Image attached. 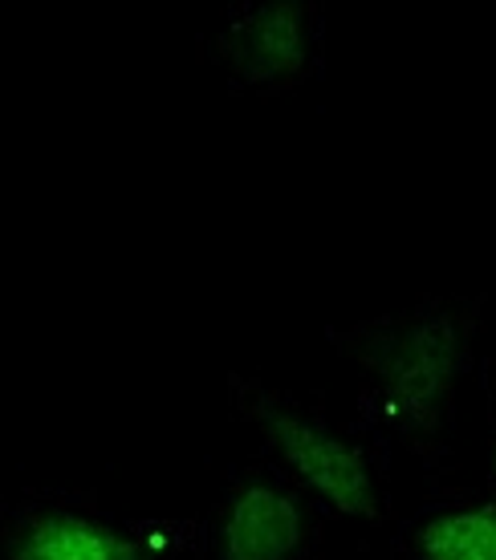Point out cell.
I'll use <instances>...</instances> for the list:
<instances>
[{
    "instance_id": "cell-1",
    "label": "cell",
    "mask_w": 496,
    "mask_h": 560,
    "mask_svg": "<svg viewBox=\"0 0 496 560\" xmlns=\"http://www.w3.org/2000/svg\"><path fill=\"white\" fill-rule=\"evenodd\" d=\"M265 427H269L273 443L285 451V459L293 463L330 504L350 516H374V488H370L367 463L355 447H346L298 419H285V415H269Z\"/></svg>"
},
{
    "instance_id": "cell-2",
    "label": "cell",
    "mask_w": 496,
    "mask_h": 560,
    "mask_svg": "<svg viewBox=\"0 0 496 560\" xmlns=\"http://www.w3.org/2000/svg\"><path fill=\"white\" fill-rule=\"evenodd\" d=\"M298 540V504L273 488L241 491L224 520V560H285Z\"/></svg>"
},
{
    "instance_id": "cell-3",
    "label": "cell",
    "mask_w": 496,
    "mask_h": 560,
    "mask_svg": "<svg viewBox=\"0 0 496 560\" xmlns=\"http://www.w3.org/2000/svg\"><path fill=\"white\" fill-rule=\"evenodd\" d=\"M16 560H147L127 536L78 516L33 520L16 540Z\"/></svg>"
},
{
    "instance_id": "cell-4",
    "label": "cell",
    "mask_w": 496,
    "mask_h": 560,
    "mask_svg": "<svg viewBox=\"0 0 496 560\" xmlns=\"http://www.w3.org/2000/svg\"><path fill=\"white\" fill-rule=\"evenodd\" d=\"M237 66L249 78H277V73H293L301 66V16L298 9H265L253 21H244L237 42H232Z\"/></svg>"
},
{
    "instance_id": "cell-5",
    "label": "cell",
    "mask_w": 496,
    "mask_h": 560,
    "mask_svg": "<svg viewBox=\"0 0 496 560\" xmlns=\"http://www.w3.org/2000/svg\"><path fill=\"white\" fill-rule=\"evenodd\" d=\"M452 353L455 341L448 329H424L407 341V350L395 358V370H391V386H395V398L403 410H419L431 407L440 398L443 382H448V370H452Z\"/></svg>"
},
{
    "instance_id": "cell-6",
    "label": "cell",
    "mask_w": 496,
    "mask_h": 560,
    "mask_svg": "<svg viewBox=\"0 0 496 560\" xmlns=\"http://www.w3.org/2000/svg\"><path fill=\"white\" fill-rule=\"evenodd\" d=\"M419 545L427 560H496V508L431 520Z\"/></svg>"
}]
</instances>
